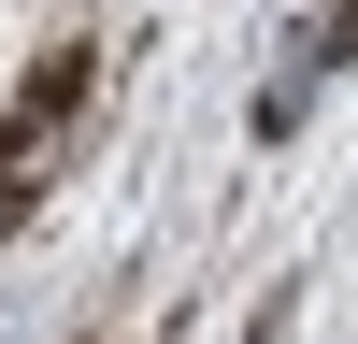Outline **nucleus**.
I'll return each instance as SVG.
<instances>
[{
  "label": "nucleus",
  "mask_w": 358,
  "mask_h": 344,
  "mask_svg": "<svg viewBox=\"0 0 358 344\" xmlns=\"http://www.w3.org/2000/svg\"><path fill=\"white\" fill-rule=\"evenodd\" d=\"M86 86H101V57H86V43H57L43 72L15 86V115H0V229L29 215V187H43V158H57V129L86 115Z\"/></svg>",
  "instance_id": "obj_1"
},
{
  "label": "nucleus",
  "mask_w": 358,
  "mask_h": 344,
  "mask_svg": "<svg viewBox=\"0 0 358 344\" xmlns=\"http://www.w3.org/2000/svg\"><path fill=\"white\" fill-rule=\"evenodd\" d=\"M315 72H358V0H330V15H315Z\"/></svg>",
  "instance_id": "obj_2"
},
{
  "label": "nucleus",
  "mask_w": 358,
  "mask_h": 344,
  "mask_svg": "<svg viewBox=\"0 0 358 344\" xmlns=\"http://www.w3.org/2000/svg\"><path fill=\"white\" fill-rule=\"evenodd\" d=\"M244 344H287V301H273V315H244Z\"/></svg>",
  "instance_id": "obj_3"
}]
</instances>
